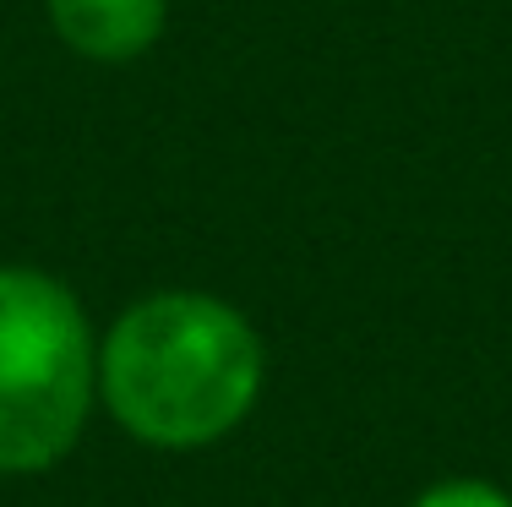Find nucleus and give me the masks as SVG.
<instances>
[{
	"label": "nucleus",
	"instance_id": "obj_1",
	"mask_svg": "<svg viewBox=\"0 0 512 507\" xmlns=\"http://www.w3.org/2000/svg\"><path fill=\"white\" fill-rule=\"evenodd\" d=\"M267 344L213 289H148L99 333V404L158 453H197L251 420Z\"/></svg>",
	"mask_w": 512,
	"mask_h": 507
},
{
	"label": "nucleus",
	"instance_id": "obj_2",
	"mask_svg": "<svg viewBox=\"0 0 512 507\" xmlns=\"http://www.w3.org/2000/svg\"><path fill=\"white\" fill-rule=\"evenodd\" d=\"M99 409V328L60 273L0 262V475H44Z\"/></svg>",
	"mask_w": 512,
	"mask_h": 507
},
{
	"label": "nucleus",
	"instance_id": "obj_3",
	"mask_svg": "<svg viewBox=\"0 0 512 507\" xmlns=\"http://www.w3.org/2000/svg\"><path fill=\"white\" fill-rule=\"evenodd\" d=\"M44 17L77 60L131 66L164 39L169 0H44Z\"/></svg>",
	"mask_w": 512,
	"mask_h": 507
},
{
	"label": "nucleus",
	"instance_id": "obj_4",
	"mask_svg": "<svg viewBox=\"0 0 512 507\" xmlns=\"http://www.w3.org/2000/svg\"><path fill=\"white\" fill-rule=\"evenodd\" d=\"M409 507H512V491L480 475H447V480H431Z\"/></svg>",
	"mask_w": 512,
	"mask_h": 507
}]
</instances>
